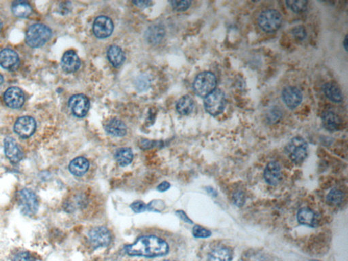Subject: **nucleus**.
<instances>
[{
	"mask_svg": "<svg viewBox=\"0 0 348 261\" xmlns=\"http://www.w3.org/2000/svg\"><path fill=\"white\" fill-rule=\"evenodd\" d=\"M169 245L164 240L156 236H144L139 238L134 244L126 246V252L131 256H144L147 258L159 257L169 252Z\"/></svg>",
	"mask_w": 348,
	"mask_h": 261,
	"instance_id": "obj_1",
	"label": "nucleus"
},
{
	"mask_svg": "<svg viewBox=\"0 0 348 261\" xmlns=\"http://www.w3.org/2000/svg\"><path fill=\"white\" fill-rule=\"evenodd\" d=\"M52 32L48 26L43 24H34L28 28L26 33V43L32 48H39L46 44L51 37Z\"/></svg>",
	"mask_w": 348,
	"mask_h": 261,
	"instance_id": "obj_2",
	"label": "nucleus"
},
{
	"mask_svg": "<svg viewBox=\"0 0 348 261\" xmlns=\"http://www.w3.org/2000/svg\"><path fill=\"white\" fill-rule=\"evenodd\" d=\"M286 153L293 163H302L308 156V143L302 137H294L286 146Z\"/></svg>",
	"mask_w": 348,
	"mask_h": 261,
	"instance_id": "obj_3",
	"label": "nucleus"
},
{
	"mask_svg": "<svg viewBox=\"0 0 348 261\" xmlns=\"http://www.w3.org/2000/svg\"><path fill=\"white\" fill-rule=\"evenodd\" d=\"M217 80L216 76L210 72H204L194 79L193 89L198 96L206 98L216 89Z\"/></svg>",
	"mask_w": 348,
	"mask_h": 261,
	"instance_id": "obj_4",
	"label": "nucleus"
},
{
	"mask_svg": "<svg viewBox=\"0 0 348 261\" xmlns=\"http://www.w3.org/2000/svg\"><path fill=\"white\" fill-rule=\"evenodd\" d=\"M226 103L224 92L216 88L204 99L205 109L212 116L220 114L225 110Z\"/></svg>",
	"mask_w": 348,
	"mask_h": 261,
	"instance_id": "obj_5",
	"label": "nucleus"
},
{
	"mask_svg": "<svg viewBox=\"0 0 348 261\" xmlns=\"http://www.w3.org/2000/svg\"><path fill=\"white\" fill-rule=\"evenodd\" d=\"M258 23L264 32L270 33L276 32L282 26V15L276 10H264L259 14Z\"/></svg>",
	"mask_w": 348,
	"mask_h": 261,
	"instance_id": "obj_6",
	"label": "nucleus"
},
{
	"mask_svg": "<svg viewBox=\"0 0 348 261\" xmlns=\"http://www.w3.org/2000/svg\"><path fill=\"white\" fill-rule=\"evenodd\" d=\"M18 203L21 212L28 217H32L38 211V197L36 193L31 189H22L18 193Z\"/></svg>",
	"mask_w": 348,
	"mask_h": 261,
	"instance_id": "obj_7",
	"label": "nucleus"
},
{
	"mask_svg": "<svg viewBox=\"0 0 348 261\" xmlns=\"http://www.w3.org/2000/svg\"><path fill=\"white\" fill-rule=\"evenodd\" d=\"M69 106L74 116L83 118L89 112V100L85 94H75L69 100Z\"/></svg>",
	"mask_w": 348,
	"mask_h": 261,
	"instance_id": "obj_8",
	"label": "nucleus"
},
{
	"mask_svg": "<svg viewBox=\"0 0 348 261\" xmlns=\"http://www.w3.org/2000/svg\"><path fill=\"white\" fill-rule=\"evenodd\" d=\"M90 242L95 248L106 247L111 242V235L107 228L98 227L91 229L89 233Z\"/></svg>",
	"mask_w": 348,
	"mask_h": 261,
	"instance_id": "obj_9",
	"label": "nucleus"
},
{
	"mask_svg": "<svg viewBox=\"0 0 348 261\" xmlns=\"http://www.w3.org/2000/svg\"><path fill=\"white\" fill-rule=\"evenodd\" d=\"M36 129V123L32 117L22 116L18 118L14 124L15 133L22 138H28L34 134Z\"/></svg>",
	"mask_w": 348,
	"mask_h": 261,
	"instance_id": "obj_10",
	"label": "nucleus"
},
{
	"mask_svg": "<svg viewBox=\"0 0 348 261\" xmlns=\"http://www.w3.org/2000/svg\"><path fill=\"white\" fill-rule=\"evenodd\" d=\"M114 30V25L110 18L105 16L96 18L93 24V32L98 38L104 39L109 37Z\"/></svg>",
	"mask_w": 348,
	"mask_h": 261,
	"instance_id": "obj_11",
	"label": "nucleus"
},
{
	"mask_svg": "<svg viewBox=\"0 0 348 261\" xmlns=\"http://www.w3.org/2000/svg\"><path fill=\"white\" fill-rule=\"evenodd\" d=\"M4 100L5 104L10 108H21L24 102L23 92L20 88L10 87L4 92Z\"/></svg>",
	"mask_w": 348,
	"mask_h": 261,
	"instance_id": "obj_12",
	"label": "nucleus"
},
{
	"mask_svg": "<svg viewBox=\"0 0 348 261\" xmlns=\"http://www.w3.org/2000/svg\"><path fill=\"white\" fill-rule=\"evenodd\" d=\"M282 98L288 108L293 109L300 106L303 100V94L298 88L287 87L282 92Z\"/></svg>",
	"mask_w": 348,
	"mask_h": 261,
	"instance_id": "obj_13",
	"label": "nucleus"
},
{
	"mask_svg": "<svg viewBox=\"0 0 348 261\" xmlns=\"http://www.w3.org/2000/svg\"><path fill=\"white\" fill-rule=\"evenodd\" d=\"M4 153L6 157L12 163H18L23 157L21 150L15 139L10 137H7L4 139Z\"/></svg>",
	"mask_w": 348,
	"mask_h": 261,
	"instance_id": "obj_14",
	"label": "nucleus"
},
{
	"mask_svg": "<svg viewBox=\"0 0 348 261\" xmlns=\"http://www.w3.org/2000/svg\"><path fill=\"white\" fill-rule=\"evenodd\" d=\"M19 64V57L15 51L10 49H3L0 51V66L4 69H16Z\"/></svg>",
	"mask_w": 348,
	"mask_h": 261,
	"instance_id": "obj_15",
	"label": "nucleus"
},
{
	"mask_svg": "<svg viewBox=\"0 0 348 261\" xmlns=\"http://www.w3.org/2000/svg\"><path fill=\"white\" fill-rule=\"evenodd\" d=\"M61 67L67 73H73L81 67V60L74 51H66L61 59Z\"/></svg>",
	"mask_w": 348,
	"mask_h": 261,
	"instance_id": "obj_16",
	"label": "nucleus"
},
{
	"mask_svg": "<svg viewBox=\"0 0 348 261\" xmlns=\"http://www.w3.org/2000/svg\"><path fill=\"white\" fill-rule=\"evenodd\" d=\"M264 178L266 182L271 186H276L282 180L281 167L276 161L268 163L264 172Z\"/></svg>",
	"mask_w": 348,
	"mask_h": 261,
	"instance_id": "obj_17",
	"label": "nucleus"
},
{
	"mask_svg": "<svg viewBox=\"0 0 348 261\" xmlns=\"http://www.w3.org/2000/svg\"><path fill=\"white\" fill-rule=\"evenodd\" d=\"M322 125L329 131H337L340 129L342 121L339 115L332 111H326L322 116Z\"/></svg>",
	"mask_w": 348,
	"mask_h": 261,
	"instance_id": "obj_18",
	"label": "nucleus"
},
{
	"mask_svg": "<svg viewBox=\"0 0 348 261\" xmlns=\"http://www.w3.org/2000/svg\"><path fill=\"white\" fill-rule=\"evenodd\" d=\"M297 220L301 225L309 227H315L318 224L316 213L308 207H304L299 210Z\"/></svg>",
	"mask_w": 348,
	"mask_h": 261,
	"instance_id": "obj_19",
	"label": "nucleus"
},
{
	"mask_svg": "<svg viewBox=\"0 0 348 261\" xmlns=\"http://www.w3.org/2000/svg\"><path fill=\"white\" fill-rule=\"evenodd\" d=\"M105 130L113 136L123 137L127 133V127L119 119L112 118L106 123Z\"/></svg>",
	"mask_w": 348,
	"mask_h": 261,
	"instance_id": "obj_20",
	"label": "nucleus"
},
{
	"mask_svg": "<svg viewBox=\"0 0 348 261\" xmlns=\"http://www.w3.org/2000/svg\"><path fill=\"white\" fill-rule=\"evenodd\" d=\"M89 168V163L84 157H77L69 163V170L74 176H82L87 173Z\"/></svg>",
	"mask_w": 348,
	"mask_h": 261,
	"instance_id": "obj_21",
	"label": "nucleus"
},
{
	"mask_svg": "<svg viewBox=\"0 0 348 261\" xmlns=\"http://www.w3.org/2000/svg\"><path fill=\"white\" fill-rule=\"evenodd\" d=\"M323 92L329 100L335 103H340L343 100L342 91L336 84L328 83L323 86Z\"/></svg>",
	"mask_w": 348,
	"mask_h": 261,
	"instance_id": "obj_22",
	"label": "nucleus"
},
{
	"mask_svg": "<svg viewBox=\"0 0 348 261\" xmlns=\"http://www.w3.org/2000/svg\"><path fill=\"white\" fill-rule=\"evenodd\" d=\"M107 56L110 62L115 67H119L123 64L126 55L119 46H112L108 49Z\"/></svg>",
	"mask_w": 348,
	"mask_h": 261,
	"instance_id": "obj_23",
	"label": "nucleus"
},
{
	"mask_svg": "<svg viewBox=\"0 0 348 261\" xmlns=\"http://www.w3.org/2000/svg\"><path fill=\"white\" fill-rule=\"evenodd\" d=\"M12 11L17 17L26 18L32 14V8L28 2L16 1L12 4Z\"/></svg>",
	"mask_w": 348,
	"mask_h": 261,
	"instance_id": "obj_24",
	"label": "nucleus"
},
{
	"mask_svg": "<svg viewBox=\"0 0 348 261\" xmlns=\"http://www.w3.org/2000/svg\"><path fill=\"white\" fill-rule=\"evenodd\" d=\"M232 259V252L226 247L217 248L213 250L208 256V261H231Z\"/></svg>",
	"mask_w": 348,
	"mask_h": 261,
	"instance_id": "obj_25",
	"label": "nucleus"
},
{
	"mask_svg": "<svg viewBox=\"0 0 348 261\" xmlns=\"http://www.w3.org/2000/svg\"><path fill=\"white\" fill-rule=\"evenodd\" d=\"M194 107L193 100L190 96L182 97L176 104V110L181 115H188L192 112Z\"/></svg>",
	"mask_w": 348,
	"mask_h": 261,
	"instance_id": "obj_26",
	"label": "nucleus"
},
{
	"mask_svg": "<svg viewBox=\"0 0 348 261\" xmlns=\"http://www.w3.org/2000/svg\"><path fill=\"white\" fill-rule=\"evenodd\" d=\"M115 159L118 165L121 167H126L132 163L134 159V154L129 148H121L116 151Z\"/></svg>",
	"mask_w": 348,
	"mask_h": 261,
	"instance_id": "obj_27",
	"label": "nucleus"
},
{
	"mask_svg": "<svg viewBox=\"0 0 348 261\" xmlns=\"http://www.w3.org/2000/svg\"><path fill=\"white\" fill-rule=\"evenodd\" d=\"M345 195L343 191L338 188H333L327 196V202L331 205H339L344 200Z\"/></svg>",
	"mask_w": 348,
	"mask_h": 261,
	"instance_id": "obj_28",
	"label": "nucleus"
},
{
	"mask_svg": "<svg viewBox=\"0 0 348 261\" xmlns=\"http://www.w3.org/2000/svg\"><path fill=\"white\" fill-rule=\"evenodd\" d=\"M286 4L295 13H302L306 11L308 7V2L306 1H287Z\"/></svg>",
	"mask_w": 348,
	"mask_h": 261,
	"instance_id": "obj_29",
	"label": "nucleus"
},
{
	"mask_svg": "<svg viewBox=\"0 0 348 261\" xmlns=\"http://www.w3.org/2000/svg\"><path fill=\"white\" fill-rule=\"evenodd\" d=\"M192 233L196 238H208L212 235L210 231L201 227L200 225L194 226L193 229H192Z\"/></svg>",
	"mask_w": 348,
	"mask_h": 261,
	"instance_id": "obj_30",
	"label": "nucleus"
},
{
	"mask_svg": "<svg viewBox=\"0 0 348 261\" xmlns=\"http://www.w3.org/2000/svg\"><path fill=\"white\" fill-rule=\"evenodd\" d=\"M171 4L174 10H177L178 12H182L187 10L190 7L191 2L187 1V0H185V1H172Z\"/></svg>",
	"mask_w": 348,
	"mask_h": 261,
	"instance_id": "obj_31",
	"label": "nucleus"
},
{
	"mask_svg": "<svg viewBox=\"0 0 348 261\" xmlns=\"http://www.w3.org/2000/svg\"><path fill=\"white\" fill-rule=\"evenodd\" d=\"M12 261H36V258L29 252H20L14 256Z\"/></svg>",
	"mask_w": 348,
	"mask_h": 261,
	"instance_id": "obj_32",
	"label": "nucleus"
},
{
	"mask_svg": "<svg viewBox=\"0 0 348 261\" xmlns=\"http://www.w3.org/2000/svg\"><path fill=\"white\" fill-rule=\"evenodd\" d=\"M233 203L237 207H242L245 203V195L244 193L241 191H237L233 194Z\"/></svg>",
	"mask_w": 348,
	"mask_h": 261,
	"instance_id": "obj_33",
	"label": "nucleus"
},
{
	"mask_svg": "<svg viewBox=\"0 0 348 261\" xmlns=\"http://www.w3.org/2000/svg\"><path fill=\"white\" fill-rule=\"evenodd\" d=\"M130 207L132 210L136 213L144 212V211L148 210V205L140 201L133 203Z\"/></svg>",
	"mask_w": 348,
	"mask_h": 261,
	"instance_id": "obj_34",
	"label": "nucleus"
},
{
	"mask_svg": "<svg viewBox=\"0 0 348 261\" xmlns=\"http://www.w3.org/2000/svg\"><path fill=\"white\" fill-rule=\"evenodd\" d=\"M292 34L297 40H303L306 38L307 32L304 27L298 26L292 30Z\"/></svg>",
	"mask_w": 348,
	"mask_h": 261,
	"instance_id": "obj_35",
	"label": "nucleus"
},
{
	"mask_svg": "<svg viewBox=\"0 0 348 261\" xmlns=\"http://www.w3.org/2000/svg\"><path fill=\"white\" fill-rule=\"evenodd\" d=\"M147 205H148V210L155 211H160L162 210L161 207H165L164 203L162 202V201H153Z\"/></svg>",
	"mask_w": 348,
	"mask_h": 261,
	"instance_id": "obj_36",
	"label": "nucleus"
},
{
	"mask_svg": "<svg viewBox=\"0 0 348 261\" xmlns=\"http://www.w3.org/2000/svg\"><path fill=\"white\" fill-rule=\"evenodd\" d=\"M280 116H281V114H280L279 111H271L269 114V121H271V123L276 122V121L279 120Z\"/></svg>",
	"mask_w": 348,
	"mask_h": 261,
	"instance_id": "obj_37",
	"label": "nucleus"
},
{
	"mask_svg": "<svg viewBox=\"0 0 348 261\" xmlns=\"http://www.w3.org/2000/svg\"><path fill=\"white\" fill-rule=\"evenodd\" d=\"M176 215L178 216V217L180 218V219H182V221L186 222V223H189V224H192V221L191 220L188 218V216L186 215V213L184 212V211L182 210H178L176 211Z\"/></svg>",
	"mask_w": 348,
	"mask_h": 261,
	"instance_id": "obj_38",
	"label": "nucleus"
},
{
	"mask_svg": "<svg viewBox=\"0 0 348 261\" xmlns=\"http://www.w3.org/2000/svg\"><path fill=\"white\" fill-rule=\"evenodd\" d=\"M133 3L136 4L137 6L140 8H146L151 4V1H144V0H138V1H134Z\"/></svg>",
	"mask_w": 348,
	"mask_h": 261,
	"instance_id": "obj_39",
	"label": "nucleus"
},
{
	"mask_svg": "<svg viewBox=\"0 0 348 261\" xmlns=\"http://www.w3.org/2000/svg\"><path fill=\"white\" fill-rule=\"evenodd\" d=\"M170 186L171 185L169 182H163L159 185L158 187H157V190L160 191V192H165V191L168 190V189L170 188Z\"/></svg>",
	"mask_w": 348,
	"mask_h": 261,
	"instance_id": "obj_40",
	"label": "nucleus"
},
{
	"mask_svg": "<svg viewBox=\"0 0 348 261\" xmlns=\"http://www.w3.org/2000/svg\"><path fill=\"white\" fill-rule=\"evenodd\" d=\"M207 191H208L210 195H212V196L217 197V195H218L217 191H215L212 187H208V188H207Z\"/></svg>",
	"mask_w": 348,
	"mask_h": 261,
	"instance_id": "obj_41",
	"label": "nucleus"
},
{
	"mask_svg": "<svg viewBox=\"0 0 348 261\" xmlns=\"http://www.w3.org/2000/svg\"><path fill=\"white\" fill-rule=\"evenodd\" d=\"M343 46H344V48L345 50H347V36H345V38L344 39V41H343Z\"/></svg>",
	"mask_w": 348,
	"mask_h": 261,
	"instance_id": "obj_42",
	"label": "nucleus"
},
{
	"mask_svg": "<svg viewBox=\"0 0 348 261\" xmlns=\"http://www.w3.org/2000/svg\"><path fill=\"white\" fill-rule=\"evenodd\" d=\"M3 81H4L3 77H2V75H0V85H2V83H3Z\"/></svg>",
	"mask_w": 348,
	"mask_h": 261,
	"instance_id": "obj_43",
	"label": "nucleus"
},
{
	"mask_svg": "<svg viewBox=\"0 0 348 261\" xmlns=\"http://www.w3.org/2000/svg\"><path fill=\"white\" fill-rule=\"evenodd\" d=\"M1 29H2V22H1V20H0V31H1Z\"/></svg>",
	"mask_w": 348,
	"mask_h": 261,
	"instance_id": "obj_44",
	"label": "nucleus"
},
{
	"mask_svg": "<svg viewBox=\"0 0 348 261\" xmlns=\"http://www.w3.org/2000/svg\"><path fill=\"white\" fill-rule=\"evenodd\" d=\"M310 261H319V260H310Z\"/></svg>",
	"mask_w": 348,
	"mask_h": 261,
	"instance_id": "obj_45",
	"label": "nucleus"
},
{
	"mask_svg": "<svg viewBox=\"0 0 348 261\" xmlns=\"http://www.w3.org/2000/svg\"><path fill=\"white\" fill-rule=\"evenodd\" d=\"M165 261H169V260H165Z\"/></svg>",
	"mask_w": 348,
	"mask_h": 261,
	"instance_id": "obj_46",
	"label": "nucleus"
}]
</instances>
